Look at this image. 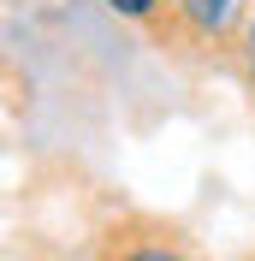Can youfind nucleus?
I'll return each mask as SVG.
<instances>
[{"label": "nucleus", "mask_w": 255, "mask_h": 261, "mask_svg": "<svg viewBox=\"0 0 255 261\" xmlns=\"http://www.w3.org/2000/svg\"><path fill=\"white\" fill-rule=\"evenodd\" d=\"M113 18H125V24H137V30H155L160 12H166V0H101Z\"/></svg>", "instance_id": "7ed1b4c3"}, {"label": "nucleus", "mask_w": 255, "mask_h": 261, "mask_svg": "<svg viewBox=\"0 0 255 261\" xmlns=\"http://www.w3.org/2000/svg\"><path fill=\"white\" fill-rule=\"evenodd\" d=\"M232 65H238V77H243V89H249V101H255V18H249V30H243L238 54H232Z\"/></svg>", "instance_id": "20e7f679"}, {"label": "nucleus", "mask_w": 255, "mask_h": 261, "mask_svg": "<svg viewBox=\"0 0 255 261\" xmlns=\"http://www.w3.org/2000/svg\"><path fill=\"white\" fill-rule=\"evenodd\" d=\"M89 261H202V255L184 244V231L160 226V220H113L95 238Z\"/></svg>", "instance_id": "f03ea898"}, {"label": "nucleus", "mask_w": 255, "mask_h": 261, "mask_svg": "<svg viewBox=\"0 0 255 261\" xmlns=\"http://www.w3.org/2000/svg\"><path fill=\"white\" fill-rule=\"evenodd\" d=\"M255 18V0H166V12L148 36L190 60H232Z\"/></svg>", "instance_id": "f257e3e1"}]
</instances>
